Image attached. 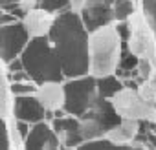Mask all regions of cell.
<instances>
[{
    "label": "cell",
    "instance_id": "6da1fadb",
    "mask_svg": "<svg viewBox=\"0 0 156 150\" xmlns=\"http://www.w3.org/2000/svg\"><path fill=\"white\" fill-rule=\"evenodd\" d=\"M88 73L96 79H107L118 71L121 60V37L114 24L98 26L88 33Z\"/></svg>",
    "mask_w": 156,
    "mask_h": 150
},
{
    "label": "cell",
    "instance_id": "7a4b0ae2",
    "mask_svg": "<svg viewBox=\"0 0 156 150\" xmlns=\"http://www.w3.org/2000/svg\"><path fill=\"white\" fill-rule=\"evenodd\" d=\"M110 108L119 119L147 121L156 124V103L147 101L136 88H118L110 99Z\"/></svg>",
    "mask_w": 156,
    "mask_h": 150
},
{
    "label": "cell",
    "instance_id": "3957f363",
    "mask_svg": "<svg viewBox=\"0 0 156 150\" xmlns=\"http://www.w3.org/2000/svg\"><path fill=\"white\" fill-rule=\"evenodd\" d=\"M125 22L129 29V40H127L129 51L136 59H147L156 66V35L145 13L134 9L125 19Z\"/></svg>",
    "mask_w": 156,
    "mask_h": 150
},
{
    "label": "cell",
    "instance_id": "277c9868",
    "mask_svg": "<svg viewBox=\"0 0 156 150\" xmlns=\"http://www.w3.org/2000/svg\"><path fill=\"white\" fill-rule=\"evenodd\" d=\"M57 17L44 9V8H33L24 13L22 17V28L30 39H44L50 35Z\"/></svg>",
    "mask_w": 156,
    "mask_h": 150
},
{
    "label": "cell",
    "instance_id": "5b68a950",
    "mask_svg": "<svg viewBox=\"0 0 156 150\" xmlns=\"http://www.w3.org/2000/svg\"><path fill=\"white\" fill-rule=\"evenodd\" d=\"M35 101L46 112H59L66 104V90L57 81H44L35 88Z\"/></svg>",
    "mask_w": 156,
    "mask_h": 150
},
{
    "label": "cell",
    "instance_id": "8992f818",
    "mask_svg": "<svg viewBox=\"0 0 156 150\" xmlns=\"http://www.w3.org/2000/svg\"><path fill=\"white\" fill-rule=\"evenodd\" d=\"M140 134V121H132V119H121L118 124L110 126L105 130L103 139H107L112 145H127L132 143Z\"/></svg>",
    "mask_w": 156,
    "mask_h": 150
},
{
    "label": "cell",
    "instance_id": "52a82bcc",
    "mask_svg": "<svg viewBox=\"0 0 156 150\" xmlns=\"http://www.w3.org/2000/svg\"><path fill=\"white\" fill-rule=\"evenodd\" d=\"M15 94L8 83V73L4 70V64L0 60V117L4 121L13 119V112H15Z\"/></svg>",
    "mask_w": 156,
    "mask_h": 150
},
{
    "label": "cell",
    "instance_id": "ba28073f",
    "mask_svg": "<svg viewBox=\"0 0 156 150\" xmlns=\"http://www.w3.org/2000/svg\"><path fill=\"white\" fill-rule=\"evenodd\" d=\"M77 132H79L81 139H85V141H98V139L103 137L105 128L101 126V123L98 119L88 117V119H81L79 121V124H77Z\"/></svg>",
    "mask_w": 156,
    "mask_h": 150
},
{
    "label": "cell",
    "instance_id": "9c48e42d",
    "mask_svg": "<svg viewBox=\"0 0 156 150\" xmlns=\"http://www.w3.org/2000/svg\"><path fill=\"white\" fill-rule=\"evenodd\" d=\"M140 94L147 99V101H152V103H156V66L152 68V71H151V75L145 79V81H141V84H140Z\"/></svg>",
    "mask_w": 156,
    "mask_h": 150
},
{
    "label": "cell",
    "instance_id": "30bf717a",
    "mask_svg": "<svg viewBox=\"0 0 156 150\" xmlns=\"http://www.w3.org/2000/svg\"><path fill=\"white\" fill-rule=\"evenodd\" d=\"M152 68H154V64H152L151 60H147V59H138V73H140L141 81H145L149 75H151Z\"/></svg>",
    "mask_w": 156,
    "mask_h": 150
},
{
    "label": "cell",
    "instance_id": "8fae6325",
    "mask_svg": "<svg viewBox=\"0 0 156 150\" xmlns=\"http://www.w3.org/2000/svg\"><path fill=\"white\" fill-rule=\"evenodd\" d=\"M90 4V0H68V6L72 13H83Z\"/></svg>",
    "mask_w": 156,
    "mask_h": 150
},
{
    "label": "cell",
    "instance_id": "7c38bea8",
    "mask_svg": "<svg viewBox=\"0 0 156 150\" xmlns=\"http://www.w3.org/2000/svg\"><path fill=\"white\" fill-rule=\"evenodd\" d=\"M19 8L26 13V11L33 9V8H37V0H19Z\"/></svg>",
    "mask_w": 156,
    "mask_h": 150
},
{
    "label": "cell",
    "instance_id": "4fadbf2b",
    "mask_svg": "<svg viewBox=\"0 0 156 150\" xmlns=\"http://www.w3.org/2000/svg\"><path fill=\"white\" fill-rule=\"evenodd\" d=\"M15 150H24V146H15Z\"/></svg>",
    "mask_w": 156,
    "mask_h": 150
}]
</instances>
